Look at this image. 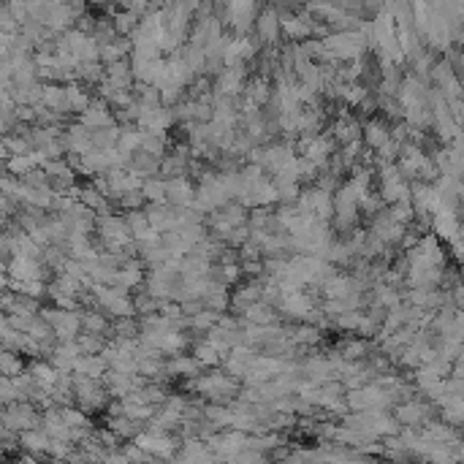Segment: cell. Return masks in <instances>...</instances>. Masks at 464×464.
Segmentation results:
<instances>
[{"label": "cell", "mask_w": 464, "mask_h": 464, "mask_svg": "<svg viewBox=\"0 0 464 464\" xmlns=\"http://www.w3.org/2000/svg\"><path fill=\"white\" fill-rule=\"evenodd\" d=\"M49 324H54V331L63 337V339H71L76 334V315H65V313H47L44 315Z\"/></svg>", "instance_id": "1"}, {"label": "cell", "mask_w": 464, "mask_h": 464, "mask_svg": "<svg viewBox=\"0 0 464 464\" xmlns=\"http://www.w3.org/2000/svg\"><path fill=\"white\" fill-rule=\"evenodd\" d=\"M397 418H399L402 423H421V421L429 418V408H426L423 402H408V405L399 408Z\"/></svg>", "instance_id": "2"}, {"label": "cell", "mask_w": 464, "mask_h": 464, "mask_svg": "<svg viewBox=\"0 0 464 464\" xmlns=\"http://www.w3.org/2000/svg\"><path fill=\"white\" fill-rule=\"evenodd\" d=\"M6 423H8V426H14V429H22V426H33V423H36L33 408H28V405L22 408V405H19V408H17L14 413H6Z\"/></svg>", "instance_id": "3"}, {"label": "cell", "mask_w": 464, "mask_h": 464, "mask_svg": "<svg viewBox=\"0 0 464 464\" xmlns=\"http://www.w3.org/2000/svg\"><path fill=\"white\" fill-rule=\"evenodd\" d=\"M201 391H207L209 397H223V394L231 391V383H229L223 375H212V377H207V380L201 383Z\"/></svg>", "instance_id": "4"}, {"label": "cell", "mask_w": 464, "mask_h": 464, "mask_svg": "<svg viewBox=\"0 0 464 464\" xmlns=\"http://www.w3.org/2000/svg\"><path fill=\"white\" fill-rule=\"evenodd\" d=\"M169 198H171L174 204H180V207H187V204L193 201V190H190L182 180H174V182H169Z\"/></svg>", "instance_id": "5"}, {"label": "cell", "mask_w": 464, "mask_h": 464, "mask_svg": "<svg viewBox=\"0 0 464 464\" xmlns=\"http://www.w3.org/2000/svg\"><path fill=\"white\" fill-rule=\"evenodd\" d=\"M22 445H28L30 451H47V448H52L47 432H25L22 434Z\"/></svg>", "instance_id": "6"}, {"label": "cell", "mask_w": 464, "mask_h": 464, "mask_svg": "<svg viewBox=\"0 0 464 464\" xmlns=\"http://www.w3.org/2000/svg\"><path fill=\"white\" fill-rule=\"evenodd\" d=\"M85 125H90V128H98V125L109 128V114H106V109L101 103H95V106H90L85 112Z\"/></svg>", "instance_id": "7"}, {"label": "cell", "mask_w": 464, "mask_h": 464, "mask_svg": "<svg viewBox=\"0 0 464 464\" xmlns=\"http://www.w3.org/2000/svg\"><path fill=\"white\" fill-rule=\"evenodd\" d=\"M220 87H223V93L226 95H233L239 93V87H242V71L233 65V68H229L226 74H223V79H220Z\"/></svg>", "instance_id": "8"}, {"label": "cell", "mask_w": 464, "mask_h": 464, "mask_svg": "<svg viewBox=\"0 0 464 464\" xmlns=\"http://www.w3.org/2000/svg\"><path fill=\"white\" fill-rule=\"evenodd\" d=\"M367 141H370L372 147H383L388 141V131L380 123H372L370 128H367Z\"/></svg>", "instance_id": "9"}, {"label": "cell", "mask_w": 464, "mask_h": 464, "mask_svg": "<svg viewBox=\"0 0 464 464\" xmlns=\"http://www.w3.org/2000/svg\"><path fill=\"white\" fill-rule=\"evenodd\" d=\"M144 193H147V198H152V201H163V198L169 196V185H163V182H147V185H144Z\"/></svg>", "instance_id": "10"}, {"label": "cell", "mask_w": 464, "mask_h": 464, "mask_svg": "<svg viewBox=\"0 0 464 464\" xmlns=\"http://www.w3.org/2000/svg\"><path fill=\"white\" fill-rule=\"evenodd\" d=\"M218 359H220V353H218V345H215V342L198 348V361H201V364H215Z\"/></svg>", "instance_id": "11"}, {"label": "cell", "mask_w": 464, "mask_h": 464, "mask_svg": "<svg viewBox=\"0 0 464 464\" xmlns=\"http://www.w3.org/2000/svg\"><path fill=\"white\" fill-rule=\"evenodd\" d=\"M258 30H261V36H266V39H272V36L277 33V19H275V14H272V11L264 17V22L258 25Z\"/></svg>", "instance_id": "12"}, {"label": "cell", "mask_w": 464, "mask_h": 464, "mask_svg": "<svg viewBox=\"0 0 464 464\" xmlns=\"http://www.w3.org/2000/svg\"><path fill=\"white\" fill-rule=\"evenodd\" d=\"M196 367H198V361H185V359L177 361V364H171V370L174 372H193Z\"/></svg>", "instance_id": "13"}, {"label": "cell", "mask_w": 464, "mask_h": 464, "mask_svg": "<svg viewBox=\"0 0 464 464\" xmlns=\"http://www.w3.org/2000/svg\"><path fill=\"white\" fill-rule=\"evenodd\" d=\"M231 464H261L258 454H242V459H231Z\"/></svg>", "instance_id": "14"}, {"label": "cell", "mask_w": 464, "mask_h": 464, "mask_svg": "<svg viewBox=\"0 0 464 464\" xmlns=\"http://www.w3.org/2000/svg\"><path fill=\"white\" fill-rule=\"evenodd\" d=\"M85 326H87V331H101V328H103V321H101V318H95V315H87V318H85Z\"/></svg>", "instance_id": "15"}]
</instances>
